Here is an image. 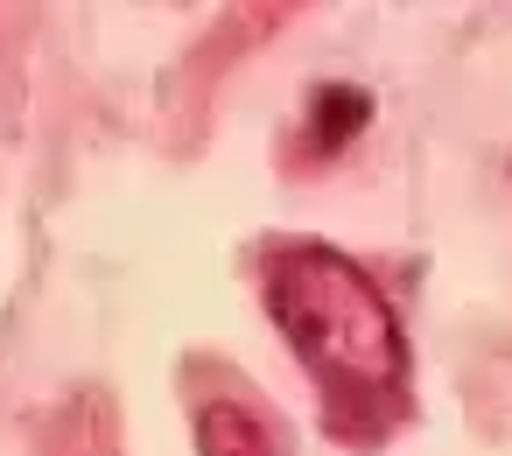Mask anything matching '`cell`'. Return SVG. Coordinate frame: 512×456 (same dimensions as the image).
<instances>
[{
	"label": "cell",
	"mask_w": 512,
	"mask_h": 456,
	"mask_svg": "<svg viewBox=\"0 0 512 456\" xmlns=\"http://www.w3.org/2000/svg\"><path fill=\"white\" fill-rule=\"evenodd\" d=\"M267 309L281 323V337L302 351V365L316 372V386L344 393L351 407L386 400L400 386V323L386 309V295L365 281V267H351L344 253L323 246H288L267 267Z\"/></svg>",
	"instance_id": "cell-1"
},
{
	"label": "cell",
	"mask_w": 512,
	"mask_h": 456,
	"mask_svg": "<svg viewBox=\"0 0 512 456\" xmlns=\"http://www.w3.org/2000/svg\"><path fill=\"white\" fill-rule=\"evenodd\" d=\"M365 92H351V85H323L316 92V148H337L344 134H358L365 127Z\"/></svg>",
	"instance_id": "cell-2"
}]
</instances>
